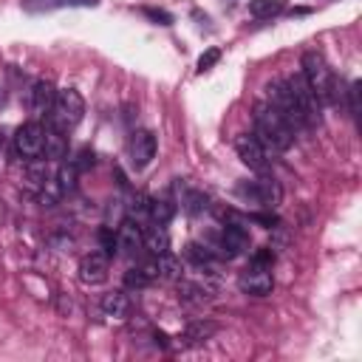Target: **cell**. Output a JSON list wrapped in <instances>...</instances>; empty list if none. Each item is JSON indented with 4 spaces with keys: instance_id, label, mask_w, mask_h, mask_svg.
Segmentation results:
<instances>
[{
    "instance_id": "6da1fadb",
    "label": "cell",
    "mask_w": 362,
    "mask_h": 362,
    "mask_svg": "<svg viewBox=\"0 0 362 362\" xmlns=\"http://www.w3.org/2000/svg\"><path fill=\"white\" fill-rule=\"evenodd\" d=\"M255 136L266 147V153H286L294 144V130L269 102L255 105Z\"/></svg>"
},
{
    "instance_id": "7a4b0ae2",
    "label": "cell",
    "mask_w": 362,
    "mask_h": 362,
    "mask_svg": "<svg viewBox=\"0 0 362 362\" xmlns=\"http://www.w3.org/2000/svg\"><path fill=\"white\" fill-rule=\"evenodd\" d=\"M303 79L308 85V90L314 93V99L320 105H337L339 102V90H337V79L325 62V57L320 51H305L303 54Z\"/></svg>"
},
{
    "instance_id": "3957f363",
    "label": "cell",
    "mask_w": 362,
    "mask_h": 362,
    "mask_svg": "<svg viewBox=\"0 0 362 362\" xmlns=\"http://www.w3.org/2000/svg\"><path fill=\"white\" fill-rule=\"evenodd\" d=\"M85 116V99L79 90L74 88H65V90H57V99L51 105V113H48V127L59 130V133H71Z\"/></svg>"
},
{
    "instance_id": "277c9868",
    "label": "cell",
    "mask_w": 362,
    "mask_h": 362,
    "mask_svg": "<svg viewBox=\"0 0 362 362\" xmlns=\"http://www.w3.org/2000/svg\"><path fill=\"white\" fill-rule=\"evenodd\" d=\"M283 82H286V88H288V96H291V102H294V107H297V113H300L303 124H305V127L320 124V102H317V99H314V93L308 90V85H305L303 74L286 76Z\"/></svg>"
},
{
    "instance_id": "5b68a950",
    "label": "cell",
    "mask_w": 362,
    "mask_h": 362,
    "mask_svg": "<svg viewBox=\"0 0 362 362\" xmlns=\"http://www.w3.org/2000/svg\"><path fill=\"white\" fill-rule=\"evenodd\" d=\"M14 150H17V156L25 158V161L40 158L42 150H45V130H42V124H40V122H25V124H20L17 133H14Z\"/></svg>"
},
{
    "instance_id": "8992f818",
    "label": "cell",
    "mask_w": 362,
    "mask_h": 362,
    "mask_svg": "<svg viewBox=\"0 0 362 362\" xmlns=\"http://www.w3.org/2000/svg\"><path fill=\"white\" fill-rule=\"evenodd\" d=\"M238 195L257 206H274L280 201V187L274 178H257V181H240Z\"/></svg>"
},
{
    "instance_id": "52a82bcc",
    "label": "cell",
    "mask_w": 362,
    "mask_h": 362,
    "mask_svg": "<svg viewBox=\"0 0 362 362\" xmlns=\"http://www.w3.org/2000/svg\"><path fill=\"white\" fill-rule=\"evenodd\" d=\"M235 150H238V158H240L249 170H255V173H266V170H269V153H266V147L257 141L255 133H240V136L235 139Z\"/></svg>"
},
{
    "instance_id": "ba28073f",
    "label": "cell",
    "mask_w": 362,
    "mask_h": 362,
    "mask_svg": "<svg viewBox=\"0 0 362 362\" xmlns=\"http://www.w3.org/2000/svg\"><path fill=\"white\" fill-rule=\"evenodd\" d=\"M238 286L246 291V294H255V297H263L272 291L274 280H272V266H263V263H255L249 260V266L240 272L238 277Z\"/></svg>"
},
{
    "instance_id": "9c48e42d",
    "label": "cell",
    "mask_w": 362,
    "mask_h": 362,
    "mask_svg": "<svg viewBox=\"0 0 362 362\" xmlns=\"http://www.w3.org/2000/svg\"><path fill=\"white\" fill-rule=\"evenodd\" d=\"M218 249L226 260L232 257H240L249 252V232L240 226V223H226L221 229V240H218Z\"/></svg>"
},
{
    "instance_id": "30bf717a",
    "label": "cell",
    "mask_w": 362,
    "mask_h": 362,
    "mask_svg": "<svg viewBox=\"0 0 362 362\" xmlns=\"http://www.w3.org/2000/svg\"><path fill=\"white\" fill-rule=\"evenodd\" d=\"M107 269H110V257L105 252H90L79 260V280L85 286H99L107 280Z\"/></svg>"
},
{
    "instance_id": "8fae6325",
    "label": "cell",
    "mask_w": 362,
    "mask_h": 362,
    "mask_svg": "<svg viewBox=\"0 0 362 362\" xmlns=\"http://www.w3.org/2000/svg\"><path fill=\"white\" fill-rule=\"evenodd\" d=\"M156 158V136L150 130H136L130 136V164L136 170H144Z\"/></svg>"
},
{
    "instance_id": "7c38bea8",
    "label": "cell",
    "mask_w": 362,
    "mask_h": 362,
    "mask_svg": "<svg viewBox=\"0 0 362 362\" xmlns=\"http://www.w3.org/2000/svg\"><path fill=\"white\" fill-rule=\"evenodd\" d=\"M141 223H136L133 218H124L119 223V232H116V252L124 255V257H136V252L141 249Z\"/></svg>"
},
{
    "instance_id": "4fadbf2b",
    "label": "cell",
    "mask_w": 362,
    "mask_h": 362,
    "mask_svg": "<svg viewBox=\"0 0 362 362\" xmlns=\"http://www.w3.org/2000/svg\"><path fill=\"white\" fill-rule=\"evenodd\" d=\"M141 243H144V249H150L153 255H164V252H170V235H167L164 223L141 226Z\"/></svg>"
},
{
    "instance_id": "5bb4252c",
    "label": "cell",
    "mask_w": 362,
    "mask_h": 362,
    "mask_svg": "<svg viewBox=\"0 0 362 362\" xmlns=\"http://www.w3.org/2000/svg\"><path fill=\"white\" fill-rule=\"evenodd\" d=\"M54 99H57V90H54V85H51L48 79H40V82L31 88V110H34L37 116L51 113Z\"/></svg>"
},
{
    "instance_id": "9a60e30c",
    "label": "cell",
    "mask_w": 362,
    "mask_h": 362,
    "mask_svg": "<svg viewBox=\"0 0 362 362\" xmlns=\"http://www.w3.org/2000/svg\"><path fill=\"white\" fill-rule=\"evenodd\" d=\"M130 308H133V303H130V297H127L124 291H110V294L102 297V311H105V317L124 320V317L130 314Z\"/></svg>"
},
{
    "instance_id": "2e32d148",
    "label": "cell",
    "mask_w": 362,
    "mask_h": 362,
    "mask_svg": "<svg viewBox=\"0 0 362 362\" xmlns=\"http://www.w3.org/2000/svg\"><path fill=\"white\" fill-rule=\"evenodd\" d=\"M45 158H65L68 153V141H65V133L54 130V127H45Z\"/></svg>"
},
{
    "instance_id": "e0dca14e",
    "label": "cell",
    "mask_w": 362,
    "mask_h": 362,
    "mask_svg": "<svg viewBox=\"0 0 362 362\" xmlns=\"http://www.w3.org/2000/svg\"><path fill=\"white\" fill-rule=\"evenodd\" d=\"M156 269H158V277H164V280H178L181 277V260L173 257L170 252L156 255Z\"/></svg>"
},
{
    "instance_id": "ac0fdd59",
    "label": "cell",
    "mask_w": 362,
    "mask_h": 362,
    "mask_svg": "<svg viewBox=\"0 0 362 362\" xmlns=\"http://www.w3.org/2000/svg\"><path fill=\"white\" fill-rule=\"evenodd\" d=\"M283 11V0H249V14L257 20H269Z\"/></svg>"
},
{
    "instance_id": "d6986e66",
    "label": "cell",
    "mask_w": 362,
    "mask_h": 362,
    "mask_svg": "<svg viewBox=\"0 0 362 362\" xmlns=\"http://www.w3.org/2000/svg\"><path fill=\"white\" fill-rule=\"evenodd\" d=\"M57 189H59V195H68L76 189V167L71 161L57 170Z\"/></svg>"
},
{
    "instance_id": "ffe728a7",
    "label": "cell",
    "mask_w": 362,
    "mask_h": 362,
    "mask_svg": "<svg viewBox=\"0 0 362 362\" xmlns=\"http://www.w3.org/2000/svg\"><path fill=\"white\" fill-rule=\"evenodd\" d=\"M173 215H175V206L170 201H158V198L150 201V221L153 223H170Z\"/></svg>"
},
{
    "instance_id": "44dd1931",
    "label": "cell",
    "mask_w": 362,
    "mask_h": 362,
    "mask_svg": "<svg viewBox=\"0 0 362 362\" xmlns=\"http://www.w3.org/2000/svg\"><path fill=\"white\" fill-rule=\"evenodd\" d=\"M130 218L136 221V223H144V221H150V198L147 195H133V201H130Z\"/></svg>"
},
{
    "instance_id": "7402d4cb",
    "label": "cell",
    "mask_w": 362,
    "mask_h": 362,
    "mask_svg": "<svg viewBox=\"0 0 362 362\" xmlns=\"http://www.w3.org/2000/svg\"><path fill=\"white\" fill-rule=\"evenodd\" d=\"M206 206H209V198H206L204 192L192 189V192L184 195V209H187L189 215H201V212H206Z\"/></svg>"
},
{
    "instance_id": "603a6c76",
    "label": "cell",
    "mask_w": 362,
    "mask_h": 362,
    "mask_svg": "<svg viewBox=\"0 0 362 362\" xmlns=\"http://www.w3.org/2000/svg\"><path fill=\"white\" fill-rule=\"evenodd\" d=\"M99 0H28V8H62V6H96Z\"/></svg>"
},
{
    "instance_id": "cb8c5ba5",
    "label": "cell",
    "mask_w": 362,
    "mask_h": 362,
    "mask_svg": "<svg viewBox=\"0 0 362 362\" xmlns=\"http://www.w3.org/2000/svg\"><path fill=\"white\" fill-rule=\"evenodd\" d=\"M93 161H96V156H93V150L90 147H82L74 158H71V164L76 167V173H85V170H90L93 167Z\"/></svg>"
},
{
    "instance_id": "d4e9b609",
    "label": "cell",
    "mask_w": 362,
    "mask_h": 362,
    "mask_svg": "<svg viewBox=\"0 0 362 362\" xmlns=\"http://www.w3.org/2000/svg\"><path fill=\"white\" fill-rule=\"evenodd\" d=\"M99 246H102V252H105L107 257L116 255V235H113V226H102V229H99Z\"/></svg>"
},
{
    "instance_id": "484cf974",
    "label": "cell",
    "mask_w": 362,
    "mask_h": 362,
    "mask_svg": "<svg viewBox=\"0 0 362 362\" xmlns=\"http://www.w3.org/2000/svg\"><path fill=\"white\" fill-rule=\"evenodd\" d=\"M187 257H192L198 266H209L212 263V252L206 246H198V243H189L187 246Z\"/></svg>"
},
{
    "instance_id": "4316f807",
    "label": "cell",
    "mask_w": 362,
    "mask_h": 362,
    "mask_svg": "<svg viewBox=\"0 0 362 362\" xmlns=\"http://www.w3.org/2000/svg\"><path fill=\"white\" fill-rule=\"evenodd\" d=\"M150 283V277H147V272L139 266V269H130L127 274H124V286L127 288H144Z\"/></svg>"
},
{
    "instance_id": "83f0119b",
    "label": "cell",
    "mask_w": 362,
    "mask_h": 362,
    "mask_svg": "<svg viewBox=\"0 0 362 362\" xmlns=\"http://www.w3.org/2000/svg\"><path fill=\"white\" fill-rule=\"evenodd\" d=\"M209 334H215V325H212V322H195V325H189V331H187V337H189L192 342H201V339H206Z\"/></svg>"
},
{
    "instance_id": "f1b7e54d",
    "label": "cell",
    "mask_w": 362,
    "mask_h": 362,
    "mask_svg": "<svg viewBox=\"0 0 362 362\" xmlns=\"http://www.w3.org/2000/svg\"><path fill=\"white\" fill-rule=\"evenodd\" d=\"M218 59H221V48H206V51L198 57V74L209 71V68H212Z\"/></svg>"
},
{
    "instance_id": "f546056e",
    "label": "cell",
    "mask_w": 362,
    "mask_h": 362,
    "mask_svg": "<svg viewBox=\"0 0 362 362\" xmlns=\"http://www.w3.org/2000/svg\"><path fill=\"white\" fill-rule=\"evenodd\" d=\"M144 14H147L150 20H156L158 25H173V14H167V11H161V8H144Z\"/></svg>"
},
{
    "instance_id": "4dcf8cb0",
    "label": "cell",
    "mask_w": 362,
    "mask_h": 362,
    "mask_svg": "<svg viewBox=\"0 0 362 362\" xmlns=\"http://www.w3.org/2000/svg\"><path fill=\"white\" fill-rule=\"evenodd\" d=\"M249 221H255V223H260V226H266V229H269V226H274V223H277V215H274V212H252V215H249Z\"/></svg>"
},
{
    "instance_id": "1f68e13d",
    "label": "cell",
    "mask_w": 362,
    "mask_h": 362,
    "mask_svg": "<svg viewBox=\"0 0 362 362\" xmlns=\"http://www.w3.org/2000/svg\"><path fill=\"white\" fill-rule=\"evenodd\" d=\"M252 260H255V263H263V266H274V252H272L269 246H263V249H257V252L252 255Z\"/></svg>"
}]
</instances>
